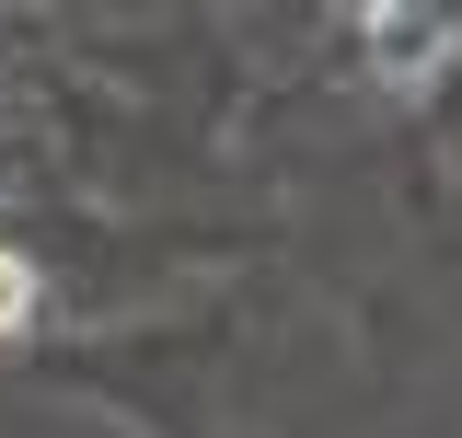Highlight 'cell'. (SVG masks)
<instances>
[{"mask_svg":"<svg viewBox=\"0 0 462 438\" xmlns=\"http://www.w3.org/2000/svg\"><path fill=\"white\" fill-rule=\"evenodd\" d=\"M23 300H35V277H23V266H0V324H12Z\"/></svg>","mask_w":462,"mask_h":438,"instance_id":"1","label":"cell"}]
</instances>
